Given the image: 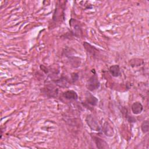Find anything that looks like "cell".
Here are the masks:
<instances>
[{
    "mask_svg": "<svg viewBox=\"0 0 149 149\" xmlns=\"http://www.w3.org/2000/svg\"><path fill=\"white\" fill-rule=\"evenodd\" d=\"M100 81L97 74H93L88 80L87 87L90 91H94L100 87Z\"/></svg>",
    "mask_w": 149,
    "mask_h": 149,
    "instance_id": "6da1fadb",
    "label": "cell"
},
{
    "mask_svg": "<svg viewBox=\"0 0 149 149\" xmlns=\"http://www.w3.org/2000/svg\"><path fill=\"white\" fill-rule=\"evenodd\" d=\"M86 122L88 126L92 129L93 130L95 131H100L101 129L98 124L97 120L91 115H89L86 118Z\"/></svg>",
    "mask_w": 149,
    "mask_h": 149,
    "instance_id": "7a4b0ae2",
    "label": "cell"
},
{
    "mask_svg": "<svg viewBox=\"0 0 149 149\" xmlns=\"http://www.w3.org/2000/svg\"><path fill=\"white\" fill-rule=\"evenodd\" d=\"M62 96L68 100H76L77 99V94L73 90H68L62 94Z\"/></svg>",
    "mask_w": 149,
    "mask_h": 149,
    "instance_id": "3957f363",
    "label": "cell"
},
{
    "mask_svg": "<svg viewBox=\"0 0 149 149\" xmlns=\"http://www.w3.org/2000/svg\"><path fill=\"white\" fill-rule=\"evenodd\" d=\"M143 110V107L140 102H135L132 105V111L135 115L141 113Z\"/></svg>",
    "mask_w": 149,
    "mask_h": 149,
    "instance_id": "277c9868",
    "label": "cell"
},
{
    "mask_svg": "<svg viewBox=\"0 0 149 149\" xmlns=\"http://www.w3.org/2000/svg\"><path fill=\"white\" fill-rule=\"evenodd\" d=\"M93 139L96 144V146L97 147V148H108V144L107 143L104 141L103 140H102L101 139L97 137H95L94 136Z\"/></svg>",
    "mask_w": 149,
    "mask_h": 149,
    "instance_id": "5b68a950",
    "label": "cell"
},
{
    "mask_svg": "<svg viewBox=\"0 0 149 149\" xmlns=\"http://www.w3.org/2000/svg\"><path fill=\"white\" fill-rule=\"evenodd\" d=\"M86 101L87 103L90 104L91 105L95 106L98 102V99L93 95L90 93H87L86 95Z\"/></svg>",
    "mask_w": 149,
    "mask_h": 149,
    "instance_id": "8992f818",
    "label": "cell"
},
{
    "mask_svg": "<svg viewBox=\"0 0 149 149\" xmlns=\"http://www.w3.org/2000/svg\"><path fill=\"white\" fill-rule=\"evenodd\" d=\"M109 72L113 77H118L120 75V68L119 65H114L109 68Z\"/></svg>",
    "mask_w": 149,
    "mask_h": 149,
    "instance_id": "52a82bcc",
    "label": "cell"
},
{
    "mask_svg": "<svg viewBox=\"0 0 149 149\" xmlns=\"http://www.w3.org/2000/svg\"><path fill=\"white\" fill-rule=\"evenodd\" d=\"M141 129L144 133H146L148 132L149 130V124H148V121L147 120L143 121L141 125Z\"/></svg>",
    "mask_w": 149,
    "mask_h": 149,
    "instance_id": "ba28073f",
    "label": "cell"
},
{
    "mask_svg": "<svg viewBox=\"0 0 149 149\" xmlns=\"http://www.w3.org/2000/svg\"><path fill=\"white\" fill-rule=\"evenodd\" d=\"M112 130V129L111 128V127L108 125H107V123H106L105 124L104 126V132L105 133V134L107 136H112L113 133H112V130Z\"/></svg>",
    "mask_w": 149,
    "mask_h": 149,
    "instance_id": "9c48e42d",
    "label": "cell"
}]
</instances>
